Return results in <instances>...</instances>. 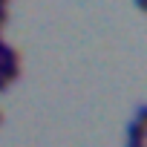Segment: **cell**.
<instances>
[{"instance_id": "cell-1", "label": "cell", "mask_w": 147, "mask_h": 147, "mask_svg": "<svg viewBox=\"0 0 147 147\" xmlns=\"http://www.w3.org/2000/svg\"><path fill=\"white\" fill-rule=\"evenodd\" d=\"M141 136H144V110H138L136 121L127 124V147H141Z\"/></svg>"}, {"instance_id": "cell-2", "label": "cell", "mask_w": 147, "mask_h": 147, "mask_svg": "<svg viewBox=\"0 0 147 147\" xmlns=\"http://www.w3.org/2000/svg\"><path fill=\"white\" fill-rule=\"evenodd\" d=\"M6 87H9V84H6V81H3V75H0V90H6Z\"/></svg>"}, {"instance_id": "cell-3", "label": "cell", "mask_w": 147, "mask_h": 147, "mask_svg": "<svg viewBox=\"0 0 147 147\" xmlns=\"http://www.w3.org/2000/svg\"><path fill=\"white\" fill-rule=\"evenodd\" d=\"M3 46H6V43H3V40H0V49H3Z\"/></svg>"}, {"instance_id": "cell-4", "label": "cell", "mask_w": 147, "mask_h": 147, "mask_svg": "<svg viewBox=\"0 0 147 147\" xmlns=\"http://www.w3.org/2000/svg\"><path fill=\"white\" fill-rule=\"evenodd\" d=\"M0 121H3V113H0Z\"/></svg>"}]
</instances>
